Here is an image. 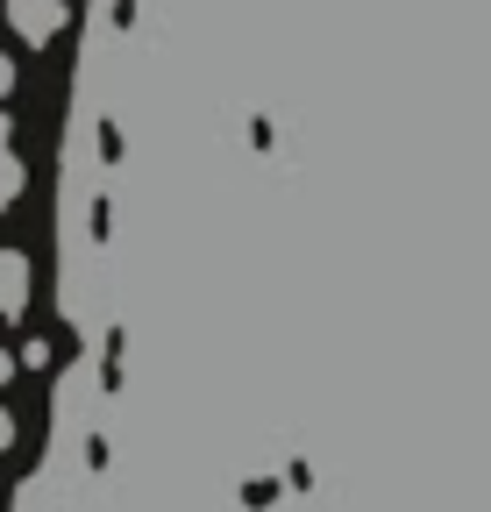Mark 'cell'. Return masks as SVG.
I'll return each instance as SVG.
<instances>
[{"mask_svg":"<svg viewBox=\"0 0 491 512\" xmlns=\"http://www.w3.org/2000/svg\"><path fill=\"white\" fill-rule=\"evenodd\" d=\"M8 22H15L22 43H50L65 29V0H8Z\"/></svg>","mask_w":491,"mask_h":512,"instance_id":"6da1fadb","label":"cell"},{"mask_svg":"<svg viewBox=\"0 0 491 512\" xmlns=\"http://www.w3.org/2000/svg\"><path fill=\"white\" fill-rule=\"evenodd\" d=\"M22 313H29V256L0 249V320H22Z\"/></svg>","mask_w":491,"mask_h":512,"instance_id":"7a4b0ae2","label":"cell"},{"mask_svg":"<svg viewBox=\"0 0 491 512\" xmlns=\"http://www.w3.org/2000/svg\"><path fill=\"white\" fill-rule=\"evenodd\" d=\"M22 185H29L22 157H15V150H0V207H15V200H22Z\"/></svg>","mask_w":491,"mask_h":512,"instance_id":"3957f363","label":"cell"},{"mask_svg":"<svg viewBox=\"0 0 491 512\" xmlns=\"http://www.w3.org/2000/svg\"><path fill=\"white\" fill-rule=\"evenodd\" d=\"M0 448H15V413L0 406Z\"/></svg>","mask_w":491,"mask_h":512,"instance_id":"277c9868","label":"cell"},{"mask_svg":"<svg viewBox=\"0 0 491 512\" xmlns=\"http://www.w3.org/2000/svg\"><path fill=\"white\" fill-rule=\"evenodd\" d=\"M15 370H22V356H8V349H0V384H8Z\"/></svg>","mask_w":491,"mask_h":512,"instance_id":"5b68a950","label":"cell"},{"mask_svg":"<svg viewBox=\"0 0 491 512\" xmlns=\"http://www.w3.org/2000/svg\"><path fill=\"white\" fill-rule=\"evenodd\" d=\"M8 86H15V64H8V57H0V93H8Z\"/></svg>","mask_w":491,"mask_h":512,"instance_id":"8992f818","label":"cell"},{"mask_svg":"<svg viewBox=\"0 0 491 512\" xmlns=\"http://www.w3.org/2000/svg\"><path fill=\"white\" fill-rule=\"evenodd\" d=\"M0 150H8V114H0Z\"/></svg>","mask_w":491,"mask_h":512,"instance_id":"52a82bcc","label":"cell"}]
</instances>
